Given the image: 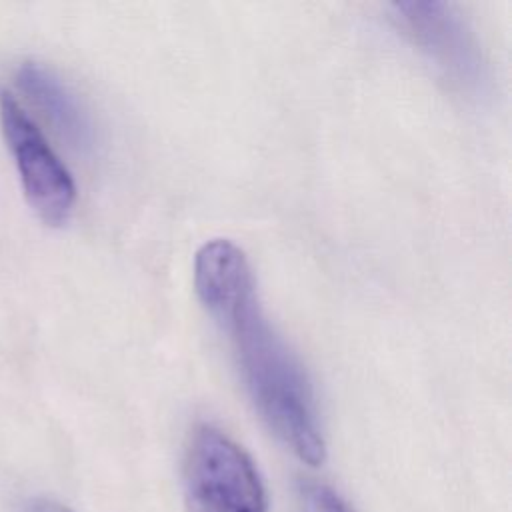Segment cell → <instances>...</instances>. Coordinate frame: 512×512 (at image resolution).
<instances>
[{"label":"cell","mask_w":512,"mask_h":512,"mask_svg":"<svg viewBox=\"0 0 512 512\" xmlns=\"http://www.w3.org/2000/svg\"><path fill=\"white\" fill-rule=\"evenodd\" d=\"M194 286L208 314L226 332L262 420L302 462L322 464L326 444L312 384L266 318L244 250L228 238L206 240L194 256Z\"/></svg>","instance_id":"6da1fadb"},{"label":"cell","mask_w":512,"mask_h":512,"mask_svg":"<svg viewBox=\"0 0 512 512\" xmlns=\"http://www.w3.org/2000/svg\"><path fill=\"white\" fill-rule=\"evenodd\" d=\"M186 512H266V492L252 458L222 430H194L184 462Z\"/></svg>","instance_id":"7a4b0ae2"},{"label":"cell","mask_w":512,"mask_h":512,"mask_svg":"<svg viewBox=\"0 0 512 512\" xmlns=\"http://www.w3.org/2000/svg\"><path fill=\"white\" fill-rule=\"evenodd\" d=\"M0 128L28 206L44 224L64 226L76 206L74 178L10 92H0Z\"/></svg>","instance_id":"3957f363"},{"label":"cell","mask_w":512,"mask_h":512,"mask_svg":"<svg viewBox=\"0 0 512 512\" xmlns=\"http://www.w3.org/2000/svg\"><path fill=\"white\" fill-rule=\"evenodd\" d=\"M394 18L442 74L468 94H482L488 82V68L482 48L462 18L446 2H398Z\"/></svg>","instance_id":"277c9868"},{"label":"cell","mask_w":512,"mask_h":512,"mask_svg":"<svg viewBox=\"0 0 512 512\" xmlns=\"http://www.w3.org/2000/svg\"><path fill=\"white\" fill-rule=\"evenodd\" d=\"M16 86L68 146L76 150L92 148V116L56 70L38 60H26L16 70Z\"/></svg>","instance_id":"5b68a950"},{"label":"cell","mask_w":512,"mask_h":512,"mask_svg":"<svg viewBox=\"0 0 512 512\" xmlns=\"http://www.w3.org/2000/svg\"><path fill=\"white\" fill-rule=\"evenodd\" d=\"M300 508L302 512H354L334 490L314 482L302 486Z\"/></svg>","instance_id":"8992f818"},{"label":"cell","mask_w":512,"mask_h":512,"mask_svg":"<svg viewBox=\"0 0 512 512\" xmlns=\"http://www.w3.org/2000/svg\"><path fill=\"white\" fill-rule=\"evenodd\" d=\"M30 512H70L68 508H64L62 504H56V502H48V500H42V502H36Z\"/></svg>","instance_id":"52a82bcc"}]
</instances>
